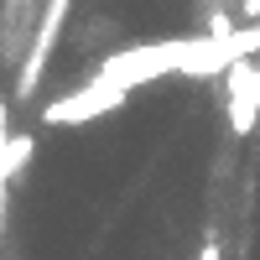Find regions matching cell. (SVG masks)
Returning <instances> with one entry per match:
<instances>
[{
  "label": "cell",
  "mask_w": 260,
  "mask_h": 260,
  "mask_svg": "<svg viewBox=\"0 0 260 260\" xmlns=\"http://www.w3.org/2000/svg\"><path fill=\"white\" fill-rule=\"evenodd\" d=\"M130 94L125 89H104V83H83V89H73V94H62V99H52L47 110H42V125H83V120H99V115H115L120 104H125Z\"/></svg>",
  "instance_id": "1"
},
{
  "label": "cell",
  "mask_w": 260,
  "mask_h": 260,
  "mask_svg": "<svg viewBox=\"0 0 260 260\" xmlns=\"http://www.w3.org/2000/svg\"><path fill=\"white\" fill-rule=\"evenodd\" d=\"M224 89H229V136L245 141L250 130H255V120H260V62L255 57L229 62Z\"/></svg>",
  "instance_id": "2"
},
{
  "label": "cell",
  "mask_w": 260,
  "mask_h": 260,
  "mask_svg": "<svg viewBox=\"0 0 260 260\" xmlns=\"http://www.w3.org/2000/svg\"><path fill=\"white\" fill-rule=\"evenodd\" d=\"M68 6H73V0H47V11H42V26H37V42H31V57L21 62V83H16L21 99H31L42 68H47V57H52L57 37H62V16H68Z\"/></svg>",
  "instance_id": "3"
},
{
  "label": "cell",
  "mask_w": 260,
  "mask_h": 260,
  "mask_svg": "<svg viewBox=\"0 0 260 260\" xmlns=\"http://www.w3.org/2000/svg\"><path fill=\"white\" fill-rule=\"evenodd\" d=\"M31 151H37L31 136H11V141H0V182H6L16 167H26V161H31Z\"/></svg>",
  "instance_id": "4"
},
{
  "label": "cell",
  "mask_w": 260,
  "mask_h": 260,
  "mask_svg": "<svg viewBox=\"0 0 260 260\" xmlns=\"http://www.w3.org/2000/svg\"><path fill=\"white\" fill-rule=\"evenodd\" d=\"M198 260H219V245H213V240H208V245L198 250Z\"/></svg>",
  "instance_id": "5"
},
{
  "label": "cell",
  "mask_w": 260,
  "mask_h": 260,
  "mask_svg": "<svg viewBox=\"0 0 260 260\" xmlns=\"http://www.w3.org/2000/svg\"><path fill=\"white\" fill-rule=\"evenodd\" d=\"M245 16H250V21H260V0H245Z\"/></svg>",
  "instance_id": "6"
},
{
  "label": "cell",
  "mask_w": 260,
  "mask_h": 260,
  "mask_svg": "<svg viewBox=\"0 0 260 260\" xmlns=\"http://www.w3.org/2000/svg\"><path fill=\"white\" fill-rule=\"evenodd\" d=\"M0 141H11V130H6V99H0Z\"/></svg>",
  "instance_id": "7"
}]
</instances>
